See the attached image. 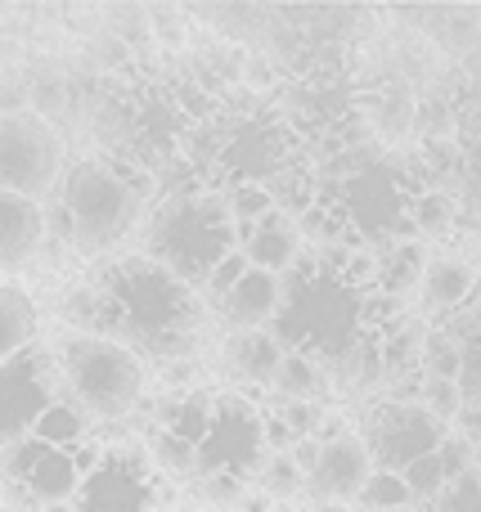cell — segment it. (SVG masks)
<instances>
[{"mask_svg":"<svg viewBox=\"0 0 481 512\" xmlns=\"http://www.w3.org/2000/svg\"><path fill=\"white\" fill-rule=\"evenodd\" d=\"M99 328L95 333L131 346L135 355H158V360H185L203 333V297L167 265L149 256H122L108 265L95 283Z\"/></svg>","mask_w":481,"mask_h":512,"instance_id":"6da1fadb","label":"cell"},{"mask_svg":"<svg viewBox=\"0 0 481 512\" xmlns=\"http://www.w3.org/2000/svg\"><path fill=\"white\" fill-rule=\"evenodd\" d=\"M59 378L68 405L81 418L113 423L140 409L144 400V360L131 346L104 333H68L59 346Z\"/></svg>","mask_w":481,"mask_h":512,"instance_id":"7a4b0ae2","label":"cell"},{"mask_svg":"<svg viewBox=\"0 0 481 512\" xmlns=\"http://www.w3.org/2000/svg\"><path fill=\"white\" fill-rule=\"evenodd\" d=\"M234 243V221L225 212V198L216 194H176L171 203L158 207L144 239V256L158 265H167L176 279H185L198 292V283L207 279L216 261Z\"/></svg>","mask_w":481,"mask_h":512,"instance_id":"3957f363","label":"cell"},{"mask_svg":"<svg viewBox=\"0 0 481 512\" xmlns=\"http://www.w3.org/2000/svg\"><path fill=\"white\" fill-rule=\"evenodd\" d=\"M54 203L63 207V216L72 225L68 248L81 256L113 252L135 230V221H140V194L108 162H77V167H68Z\"/></svg>","mask_w":481,"mask_h":512,"instance_id":"277c9868","label":"cell"},{"mask_svg":"<svg viewBox=\"0 0 481 512\" xmlns=\"http://www.w3.org/2000/svg\"><path fill=\"white\" fill-rule=\"evenodd\" d=\"M63 171V135L54 122L23 108H5L0 113V194L18 198H41L59 185Z\"/></svg>","mask_w":481,"mask_h":512,"instance_id":"5b68a950","label":"cell"},{"mask_svg":"<svg viewBox=\"0 0 481 512\" xmlns=\"http://www.w3.org/2000/svg\"><path fill=\"white\" fill-rule=\"evenodd\" d=\"M266 459V414L243 396H216L207 436L198 441V472L257 477Z\"/></svg>","mask_w":481,"mask_h":512,"instance_id":"8992f818","label":"cell"},{"mask_svg":"<svg viewBox=\"0 0 481 512\" xmlns=\"http://www.w3.org/2000/svg\"><path fill=\"white\" fill-rule=\"evenodd\" d=\"M446 436H450V427L437 423L419 400H387V405L374 409L369 432L360 436V441H365V450H369V459H374L378 472H396V477H401L410 463H419L423 454H432Z\"/></svg>","mask_w":481,"mask_h":512,"instance_id":"52a82bcc","label":"cell"},{"mask_svg":"<svg viewBox=\"0 0 481 512\" xmlns=\"http://www.w3.org/2000/svg\"><path fill=\"white\" fill-rule=\"evenodd\" d=\"M369 477H374V459L365 441L356 432H338L315 450V463L306 468V495L315 504H351Z\"/></svg>","mask_w":481,"mask_h":512,"instance_id":"ba28073f","label":"cell"},{"mask_svg":"<svg viewBox=\"0 0 481 512\" xmlns=\"http://www.w3.org/2000/svg\"><path fill=\"white\" fill-rule=\"evenodd\" d=\"M81 481H86V472L77 468L72 450H54V445L41 441V450L32 454V463L14 481V490L23 495L27 512H41V508H68L77 499Z\"/></svg>","mask_w":481,"mask_h":512,"instance_id":"9c48e42d","label":"cell"},{"mask_svg":"<svg viewBox=\"0 0 481 512\" xmlns=\"http://www.w3.org/2000/svg\"><path fill=\"white\" fill-rule=\"evenodd\" d=\"M279 306H284V279L248 265V274L230 288V297L216 306V315L225 319V328L234 337V333H261L279 315Z\"/></svg>","mask_w":481,"mask_h":512,"instance_id":"30bf717a","label":"cell"},{"mask_svg":"<svg viewBox=\"0 0 481 512\" xmlns=\"http://www.w3.org/2000/svg\"><path fill=\"white\" fill-rule=\"evenodd\" d=\"M45 243V207L32 198L0 194V274H18Z\"/></svg>","mask_w":481,"mask_h":512,"instance_id":"8fae6325","label":"cell"},{"mask_svg":"<svg viewBox=\"0 0 481 512\" xmlns=\"http://www.w3.org/2000/svg\"><path fill=\"white\" fill-rule=\"evenodd\" d=\"M234 230H239V252L248 256L252 270L284 274L302 256V234H297L288 212H270L257 225H234Z\"/></svg>","mask_w":481,"mask_h":512,"instance_id":"7c38bea8","label":"cell"},{"mask_svg":"<svg viewBox=\"0 0 481 512\" xmlns=\"http://www.w3.org/2000/svg\"><path fill=\"white\" fill-rule=\"evenodd\" d=\"M468 472H477V454L450 432L432 454H423L419 463H410V468L401 472V481H405V490H410V499H428L432 504L450 481L468 477Z\"/></svg>","mask_w":481,"mask_h":512,"instance_id":"4fadbf2b","label":"cell"},{"mask_svg":"<svg viewBox=\"0 0 481 512\" xmlns=\"http://www.w3.org/2000/svg\"><path fill=\"white\" fill-rule=\"evenodd\" d=\"M279 360H284V346H279L275 333H234L221 351V373L230 382H243V387H270Z\"/></svg>","mask_w":481,"mask_h":512,"instance_id":"5bb4252c","label":"cell"},{"mask_svg":"<svg viewBox=\"0 0 481 512\" xmlns=\"http://www.w3.org/2000/svg\"><path fill=\"white\" fill-rule=\"evenodd\" d=\"M419 292L432 310H464V301L477 292V270L459 252H432L423 261Z\"/></svg>","mask_w":481,"mask_h":512,"instance_id":"9a60e30c","label":"cell"},{"mask_svg":"<svg viewBox=\"0 0 481 512\" xmlns=\"http://www.w3.org/2000/svg\"><path fill=\"white\" fill-rule=\"evenodd\" d=\"M36 324H41V315H36L32 292L14 279H0V364L18 360L32 346Z\"/></svg>","mask_w":481,"mask_h":512,"instance_id":"2e32d148","label":"cell"},{"mask_svg":"<svg viewBox=\"0 0 481 512\" xmlns=\"http://www.w3.org/2000/svg\"><path fill=\"white\" fill-rule=\"evenodd\" d=\"M450 342L459 346V391H464V405H481V306L459 310V324L450 328Z\"/></svg>","mask_w":481,"mask_h":512,"instance_id":"e0dca14e","label":"cell"},{"mask_svg":"<svg viewBox=\"0 0 481 512\" xmlns=\"http://www.w3.org/2000/svg\"><path fill=\"white\" fill-rule=\"evenodd\" d=\"M320 382H324L320 360L293 346V351H284V360H279L275 378H270V391H275V396L284 400V405H297V400H315Z\"/></svg>","mask_w":481,"mask_h":512,"instance_id":"ac0fdd59","label":"cell"},{"mask_svg":"<svg viewBox=\"0 0 481 512\" xmlns=\"http://www.w3.org/2000/svg\"><path fill=\"white\" fill-rule=\"evenodd\" d=\"M32 436L54 445V450H77V441L86 436V418H81L68 400H50V405L41 409V418L32 423Z\"/></svg>","mask_w":481,"mask_h":512,"instance_id":"d6986e66","label":"cell"},{"mask_svg":"<svg viewBox=\"0 0 481 512\" xmlns=\"http://www.w3.org/2000/svg\"><path fill=\"white\" fill-rule=\"evenodd\" d=\"M257 490L266 499H297L306 490V472L297 468L293 454H266L257 468Z\"/></svg>","mask_w":481,"mask_h":512,"instance_id":"ffe728a7","label":"cell"},{"mask_svg":"<svg viewBox=\"0 0 481 512\" xmlns=\"http://www.w3.org/2000/svg\"><path fill=\"white\" fill-rule=\"evenodd\" d=\"M149 454L171 481H194L198 477V445L176 441L167 432H149Z\"/></svg>","mask_w":481,"mask_h":512,"instance_id":"44dd1931","label":"cell"},{"mask_svg":"<svg viewBox=\"0 0 481 512\" xmlns=\"http://www.w3.org/2000/svg\"><path fill=\"white\" fill-rule=\"evenodd\" d=\"M194 490L212 512H239V504L248 499V477H234V472H198Z\"/></svg>","mask_w":481,"mask_h":512,"instance_id":"7402d4cb","label":"cell"},{"mask_svg":"<svg viewBox=\"0 0 481 512\" xmlns=\"http://www.w3.org/2000/svg\"><path fill=\"white\" fill-rule=\"evenodd\" d=\"M356 504H365V512H410V490H405V481L396 477V472H378L365 481V490L356 495Z\"/></svg>","mask_w":481,"mask_h":512,"instance_id":"603a6c76","label":"cell"},{"mask_svg":"<svg viewBox=\"0 0 481 512\" xmlns=\"http://www.w3.org/2000/svg\"><path fill=\"white\" fill-rule=\"evenodd\" d=\"M243 274H248V256H243L239 248L225 252L221 261H216L212 270H207V279L198 283V297H203V306H212V310H216L225 297H230V288L243 279Z\"/></svg>","mask_w":481,"mask_h":512,"instance_id":"cb8c5ba5","label":"cell"},{"mask_svg":"<svg viewBox=\"0 0 481 512\" xmlns=\"http://www.w3.org/2000/svg\"><path fill=\"white\" fill-rule=\"evenodd\" d=\"M419 405L428 409L437 423H455L459 418V409H464V391H459V382H450V378H432V373H423V382H419Z\"/></svg>","mask_w":481,"mask_h":512,"instance_id":"d4e9b609","label":"cell"},{"mask_svg":"<svg viewBox=\"0 0 481 512\" xmlns=\"http://www.w3.org/2000/svg\"><path fill=\"white\" fill-rule=\"evenodd\" d=\"M428 508L432 512H481V472H468V477L450 481Z\"/></svg>","mask_w":481,"mask_h":512,"instance_id":"484cf974","label":"cell"},{"mask_svg":"<svg viewBox=\"0 0 481 512\" xmlns=\"http://www.w3.org/2000/svg\"><path fill=\"white\" fill-rule=\"evenodd\" d=\"M410 216H414V230H423V234H446V230H450V216H455V207H450V198H441L437 189H432V194H419V198H414Z\"/></svg>","mask_w":481,"mask_h":512,"instance_id":"4316f807","label":"cell"},{"mask_svg":"<svg viewBox=\"0 0 481 512\" xmlns=\"http://www.w3.org/2000/svg\"><path fill=\"white\" fill-rule=\"evenodd\" d=\"M455 427H459V432H455L459 441H464L473 454H481V405H464V409H459Z\"/></svg>","mask_w":481,"mask_h":512,"instance_id":"83f0119b","label":"cell"},{"mask_svg":"<svg viewBox=\"0 0 481 512\" xmlns=\"http://www.w3.org/2000/svg\"><path fill=\"white\" fill-rule=\"evenodd\" d=\"M311 512H351V508L347 504H315Z\"/></svg>","mask_w":481,"mask_h":512,"instance_id":"f1b7e54d","label":"cell"}]
</instances>
